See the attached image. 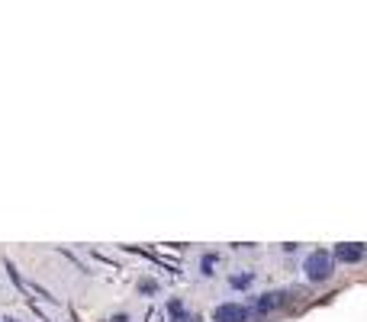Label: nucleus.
<instances>
[{
	"label": "nucleus",
	"mask_w": 367,
	"mask_h": 322,
	"mask_svg": "<svg viewBox=\"0 0 367 322\" xmlns=\"http://www.w3.org/2000/svg\"><path fill=\"white\" fill-rule=\"evenodd\" d=\"M116 322H129V319H126V316H119V319H116Z\"/></svg>",
	"instance_id": "obj_6"
},
{
	"label": "nucleus",
	"mask_w": 367,
	"mask_h": 322,
	"mask_svg": "<svg viewBox=\"0 0 367 322\" xmlns=\"http://www.w3.org/2000/svg\"><path fill=\"white\" fill-rule=\"evenodd\" d=\"M213 319L216 322H248V309L242 303H222V306H216Z\"/></svg>",
	"instance_id": "obj_2"
},
{
	"label": "nucleus",
	"mask_w": 367,
	"mask_h": 322,
	"mask_svg": "<svg viewBox=\"0 0 367 322\" xmlns=\"http://www.w3.org/2000/svg\"><path fill=\"white\" fill-rule=\"evenodd\" d=\"M139 290H142V294H155V290H158V284H155L152 277H142L139 280Z\"/></svg>",
	"instance_id": "obj_5"
},
{
	"label": "nucleus",
	"mask_w": 367,
	"mask_h": 322,
	"mask_svg": "<svg viewBox=\"0 0 367 322\" xmlns=\"http://www.w3.org/2000/svg\"><path fill=\"white\" fill-rule=\"evenodd\" d=\"M364 255H367V245H361V242H341V245L335 248L332 258L335 261H345V265H358Z\"/></svg>",
	"instance_id": "obj_3"
},
{
	"label": "nucleus",
	"mask_w": 367,
	"mask_h": 322,
	"mask_svg": "<svg viewBox=\"0 0 367 322\" xmlns=\"http://www.w3.org/2000/svg\"><path fill=\"white\" fill-rule=\"evenodd\" d=\"M4 322H16V319H10V316H7V319H4Z\"/></svg>",
	"instance_id": "obj_7"
},
{
	"label": "nucleus",
	"mask_w": 367,
	"mask_h": 322,
	"mask_svg": "<svg viewBox=\"0 0 367 322\" xmlns=\"http://www.w3.org/2000/svg\"><path fill=\"white\" fill-rule=\"evenodd\" d=\"M303 271H306V277H310L312 284H326V280L335 274V258L319 248V252H312L310 258L303 261Z\"/></svg>",
	"instance_id": "obj_1"
},
{
	"label": "nucleus",
	"mask_w": 367,
	"mask_h": 322,
	"mask_svg": "<svg viewBox=\"0 0 367 322\" xmlns=\"http://www.w3.org/2000/svg\"><path fill=\"white\" fill-rule=\"evenodd\" d=\"M278 306H284V290H270V294H261V296L255 300V313H258V316L274 313Z\"/></svg>",
	"instance_id": "obj_4"
}]
</instances>
